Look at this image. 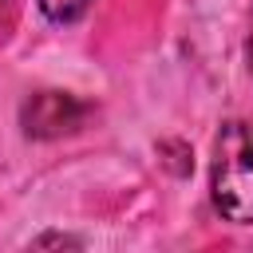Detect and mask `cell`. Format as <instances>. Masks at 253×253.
Masks as SVG:
<instances>
[{"label":"cell","mask_w":253,"mask_h":253,"mask_svg":"<svg viewBox=\"0 0 253 253\" xmlns=\"http://www.w3.org/2000/svg\"><path fill=\"white\" fill-rule=\"evenodd\" d=\"M87 103H79L75 95H63V91H40L24 103V130L32 138H59V134H71L83 126L87 119Z\"/></svg>","instance_id":"7a4b0ae2"},{"label":"cell","mask_w":253,"mask_h":253,"mask_svg":"<svg viewBox=\"0 0 253 253\" xmlns=\"http://www.w3.org/2000/svg\"><path fill=\"white\" fill-rule=\"evenodd\" d=\"M87 8H91V0H40V12L51 24H75Z\"/></svg>","instance_id":"3957f363"},{"label":"cell","mask_w":253,"mask_h":253,"mask_svg":"<svg viewBox=\"0 0 253 253\" xmlns=\"http://www.w3.org/2000/svg\"><path fill=\"white\" fill-rule=\"evenodd\" d=\"M8 4H12V0H0V12H4V8H8Z\"/></svg>","instance_id":"5b68a950"},{"label":"cell","mask_w":253,"mask_h":253,"mask_svg":"<svg viewBox=\"0 0 253 253\" xmlns=\"http://www.w3.org/2000/svg\"><path fill=\"white\" fill-rule=\"evenodd\" d=\"M245 63H249V71H253V24H249V40H245Z\"/></svg>","instance_id":"277c9868"},{"label":"cell","mask_w":253,"mask_h":253,"mask_svg":"<svg viewBox=\"0 0 253 253\" xmlns=\"http://www.w3.org/2000/svg\"><path fill=\"white\" fill-rule=\"evenodd\" d=\"M210 194L225 221H253V123L229 119L213 138Z\"/></svg>","instance_id":"6da1fadb"}]
</instances>
